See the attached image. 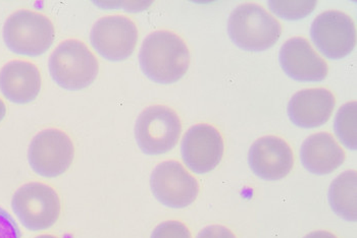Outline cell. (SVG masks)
Masks as SVG:
<instances>
[{"instance_id": "cell-1", "label": "cell", "mask_w": 357, "mask_h": 238, "mask_svg": "<svg viewBox=\"0 0 357 238\" xmlns=\"http://www.w3.org/2000/svg\"><path fill=\"white\" fill-rule=\"evenodd\" d=\"M143 74L154 83L171 85L182 79L190 65V52L175 33L155 31L146 37L139 53Z\"/></svg>"}, {"instance_id": "cell-2", "label": "cell", "mask_w": 357, "mask_h": 238, "mask_svg": "<svg viewBox=\"0 0 357 238\" xmlns=\"http://www.w3.org/2000/svg\"><path fill=\"white\" fill-rule=\"evenodd\" d=\"M228 33L241 49L261 52L272 47L282 34L279 22L255 3H244L229 17Z\"/></svg>"}, {"instance_id": "cell-3", "label": "cell", "mask_w": 357, "mask_h": 238, "mask_svg": "<svg viewBox=\"0 0 357 238\" xmlns=\"http://www.w3.org/2000/svg\"><path fill=\"white\" fill-rule=\"evenodd\" d=\"M55 83L70 91L84 89L96 81L99 65L93 53L79 40L61 42L48 61Z\"/></svg>"}, {"instance_id": "cell-4", "label": "cell", "mask_w": 357, "mask_h": 238, "mask_svg": "<svg viewBox=\"0 0 357 238\" xmlns=\"http://www.w3.org/2000/svg\"><path fill=\"white\" fill-rule=\"evenodd\" d=\"M54 37L50 19L32 10L13 13L3 26L4 43L15 54L32 57L44 54L52 47Z\"/></svg>"}, {"instance_id": "cell-5", "label": "cell", "mask_w": 357, "mask_h": 238, "mask_svg": "<svg viewBox=\"0 0 357 238\" xmlns=\"http://www.w3.org/2000/svg\"><path fill=\"white\" fill-rule=\"evenodd\" d=\"M181 132L180 118L167 106H151L143 110L136 120V142L147 155H160L171 151L177 145Z\"/></svg>"}, {"instance_id": "cell-6", "label": "cell", "mask_w": 357, "mask_h": 238, "mask_svg": "<svg viewBox=\"0 0 357 238\" xmlns=\"http://www.w3.org/2000/svg\"><path fill=\"white\" fill-rule=\"evenodd\" d=\"M12 207L21 223L31 231L50 228L61 215V200L56 191L40 182L20 187L13 197Z\"/></svg>"}, {"instance_id": "cell-7", "label": "cell", "mask_w": 357, "mask_h": 238, "mask_svg": "<svg viewBox=\"0 0 357 238\" xmlns=\"http://www.w3.org/2000/svg\"><path fill=\"white\" fill-rule=\"evenodd\" d=\"M75 148L66 132L57 129L37 134L29 147L31 168L43 177H56L65 173L74 160Z\"/></svg>"}, {"instance_id": "cell-8", "label": "cell", "mask_w": 357, "mask_h": 238, "mask_svg": "<svg viewBox=\"0 0 357 238\" xmlns=\"http://www.w3.org/2000/svg\"><path fill=\"white\" fill-rule=\"evenodd\" d=\"M312 42L327 58L338 61L352 52L356 44V25L349 15L328 10L317 15L310 26Z\"/></svg>"}, {"instance_id": "cell-9", "label": "cell", "mask_w": 357, "mask_h": 238, "mask_svg": "<svg viewBox=\"0 0 357 238\" xmlns=\"http://www.w3.org/2000/svg\"><path fill=\"white\" fill-rule=\"evenodd\" d=\"M152 193L165 207L183 209L190 206L199 193V184L178 161L158 164L151 176Z\"/></svg>"}, {"instance_id": "cell-10", "label": "cell", "mask_w": 357, "mask_h": 238, "mask_svg": "<svg viewBox=\"0 0 357 238\" xmlns=\"http://www.w3.org/2000/svg\"><path fill=\"white\" fill-rule=\"evenodd\" d=\"M94 49L109 61H123L135 50L138 30L124 15H109L98 19L90 33Z\"/></svg>"}, {"instance_id": "cell-11", "label": "cell", "mask_w": 357, "mask_h": 238, "mask_svg": "<svg viewBox=\"0 0 357 238\" xmlns=\"http://www.w3.org/2000/svg\"><path fill=\"white\" fill-rule=\"evenodd\" d=\"M181 153L185 164L194 173L211 172L224 155L222 136L213 125H194L183 138Z\"/></svg>"}, {"instance_id": "cell-12", "label": "cell", "mask_w": 357, "mask_h": 238, "mask_svg": "<svg viewBox=\"0 0 357 238\" xmlns=\"http://www.w3.org/2000/svg\"><path fill=\"white\" fill-rule=\"evenodd\" d=\"M248 162L255 175L274 182L290 173L294 159L290 145L283 138L266 136L255 141L251 145Z\"/></svg>"}, {"instance_id": "cell-13", "label": "cell", "mask_w": 357, "mask_h": 238, "mask_svg": "<svg viewBox=\"0 0 357 238\" xmlns=\"http://www.w3.org/2000/svg\"><path fill=\"white\" fill-rule=\"evenodd\" d=\"M280 65L288 77L299 81H321L328 74L326 61L301 37L289 39L282 46Z\"/></svg>"}, {"instance_id": "cell-14", "label": "cell", "mask_w": 357, "mask_h": 238, "mask_svg": "<svg viewBox=\"0 0 357 238\" xmlns=\"http://www.w3.org/2000/svg\"><path fill=\"white\" fill-rule=\"evenodd\" d=\"M335 108V97L327 89H306L297 92L289 101L290 120L303 129L321 127L329 120Z\"/></svg>"}, {"instance_id": "cell-15", "label": "cell", "mask_w": 357, "mask_h": 238, "mask_svg": "<svg viewBox=\"0 0 357 238\" xmlns=\"http://www.w3.org/2000/svg\"><path fill=\"white\" fill-rule=\"evenodd\" d=\"M41 74L34 63L12 61L0 70V91L15 104H27L38 97Z\"/></svg>"}, {"instance_id": "cell-16", "label": "cell", "mask_w": 357, "mask_h": 238, "mask_svg": "<svg viewBox=\"0 0 357 238\" xmlns=\"http://www.w3.org/2000/svg\"><path fill=\"white\" fill-rule=\"evenodd\" d=\"M301 159L306 170L317 175H326L343 164L345 153L333 136L328 132H319L304 141Z\"/></svg>"}, {"instance_id": "cell-17", "label": "cell", "mask_w": 357, "mask_h": 238, "mask_svg": "<svg viewBox=\"0 0 357 238\" xmlns=\"http://www.w3.org/2000/svg\"><path fill=\"white\" fill-rule=\"evenodd\" d=\"M356 171L348 170L335 178L329 189V202L333 211L343 219L356 222Z\"/></svg>"}, {"instance_id": "cell-18", "label": "cell", "mask_w": 357, "mask_h": 238, "mask_svg": "<svg viewBox=\"0 0 357 238\" xmlns=\"http://www.w3.org/2000/svg\"><path fill=\"white\" fill-rule=\"evenodd\" d=\"M356 102L346 103L337 112L334 129L341 143L352 151L356 150Z\"/></svg>"}, {"instance_id": "cell-19", "label": "cell", "mask_w": 357, "mask_h": 238, "mask_svg": "<svg viewBox=\"0 0 357 238\" xmlns=\"http://www.w3.org/2000/svg\"><path fill=\"white\" fill-rule=\"evenodd\" d=\"M268 8L273 13L287 21H298L304 19L314 12L316 8V0H299V1H282L271 0L268 2Z\"/></svg>"}, {"instance_id": "cell-20", "label": "cell", "mask_w": 357, "mask_h": 238, "mask_svg": "<svg viewBox=\"0 0 357 238\" xmlns=\"http://www.w3.org/2000/svg\"><path fill=\"white\" fill-rule=\"evenodd\" d=\"M151 238H192L186 225L178 221H167L155 227Z\"/></svg>"}, {"instance_id": "cell-21", "label": "cell", "mask_w": 357, "mask_h": 238, "mask_svg": "<svg viewBox=\"0 0 357 238\" xmlns=\"http://www.w3.org/2000/svg\"><path fill=\"white\" fill-rule=\"evenodd\" d=\"M0 238H21V231L8 212L0 208Z\"/></svg>"}, {"instance_id": "cell-22", "label": "cell", "mask_w": 357, "mask_h": 238, "mask_svg": "<svg viewBox=\"0 0 357 238\" xmlns=\"http://www.w3.org/2000/svg\"><path fill=\"white\" fill-rule=\"evenodd\" d=\"M197 238H236L232 231L220 225H211L200 231Z\"/></svg>"}, {"instance_id": "cell-23", "label": "cell", "mask_w": 357, "mask_h": 238, "mask_svg": "<svg viewBox=\"0 0 357 238\" xmlns=\"http://www.w3.org/2000/svg\"><path fill=\"white\" fill-rule=\"evenodd\" d=\"M304 238H337L333 233L328 232V231H314V232L310 233Z\"/></svg>"}, {"instance_id": "cell-24", "label": "cell", "mask_w": 357, "mask_h": 238, "mask_svg": "<svg viewBox=\"0 0 357 238\" xmlns=\"http://www.w3.org/2000/svg\"><path fill=\"white\" fill-rule=\"evenodd\" d=\"M6 106L4 104L3 101L0 99V122L3 120V118H6Z\"/></svg>"}, {"instance_id": "cell-25", "label": "cell", "mask_w": 357, "mask_h": 238, "mask_svg": "<svg viewBox=\"0 0 357 238\" xmlns=\"http://www.w3.org/2000/svg\"><path fill=\"white\" fill-rule=\"evenodd\" d=\"M36 238H57L55 237H52V235H40V237Z\"/></svg>"}]
</instances>
